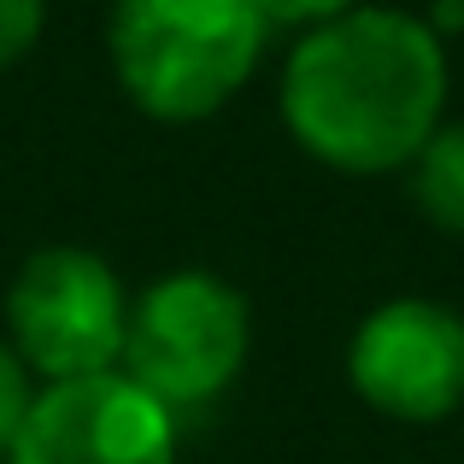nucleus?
Returning a JSON list of instances; mask_svg holds the SVG:
<instances>
[{
  "instance_id": "nucleus-5",
  "label": "nucleus",
  "mask_w": 464,
  "mask_h": 464,
  "mask_svg": "<svg viewBox=\"0 0 464 464\" xmlns=\"http://www.w3.org/2000/svg\"><path fill=\"white\" fill-rule=\"evenodd\" d=\"M6 464H177V430L124 371L71 376L30 400Z\"/></svg>"
},
{
  "instance_id": "nucleus-7",
  "label": "nucleus",
  "mask_w": 464,
  "mask_h": 464,
  "mask_svg": "<svg viewBox=\"0 0 464 464\" xmlns=\"http://www.w3.org/2000/svg\"><path fill=\"white\" fill-rule=\"evenodd\" d=\"M406 194L435 229L447 236H464V118L459 124H435V136L418 148L411 159Z\"/></svg>"
},
{
  "instance_id": "nucleus-3",
  "label": "nucleus",
  "mask_w": 464,
  "mask_h": 464,
  "mask_svg": "<svg viewBox=\"0 0 464 464\" xmlns=\"http://www.w3.org/2000/svg\"><path fill=\"white\" fill-rule=\"evenodd\" d=\"M247 359V300L212 271H170L148 283L124 324V376L159 406H200L224 394Z\"/></svg>"
},
{
  "instance_id": "nucleus-4",
  "label": "nucleus",
  "mask_w": 464,
  "mask_h": 464,
  "mask_svg": "<svg viewBox=\"0 0 464 464\" xmlns=\"http://www.w3.org/2000/svg\"><path fill=\"white\" fill-rule=\"evenodd\" d=\"M124 283L101 253L42 247L18 265L6 288L12 353L24 359V371H42L47 382L112 371L124 359Z\"/></svg>"
},
{
  "instance_id": "nucleus-8",
  "label": "nucleus",
  "mask_w": 464,
  "mask_h": 464,
  "mask_svg": "<svg viewBox=\"0 0 464 464\" xmlns=\"http://www.w3.org/2000/svg\"><path fill=\"white\" fill-rule=\"evenodd\" d=\"M47 24V0H0V71L18 65Z\"/></svg>"
},
{
  "instance_id": "nucleus-6",
  "label": "nucleus",
  "mask_w": 464,
  "mask_h": 464,
  "mask_svg": "<svg viewBox=\"0 0 464 464\" xmlns=\"http://www.w3.org/2000/svg\"><path fill=\"white\" fill-rule=\"evenodd\" d=\"M347 382L371 411L441 423L464 406V317L435 300H388L353 329Z\"/></svg>"
},
{
  "instance_id": "nucleus-9",
  "label": "nucleus",
  "mask_w": 464,
  "mask_h": 464,
  "mask_svg": "<svg viewBox=\"0 0 464 464\" xmlns=\"http://www.w3.org/2000/svg\"><path fill=\"white\" fill-rule=\"evenodd\" d=\"M30 371H24V359L12 347H0V459L12 453V441H18V423L24 411H30Z\"/></svg>"
},
{
  "instance_id": "nucleus-10",
  "label": "nucleus",
  "mask_w": 464,
  "mask_h": 464,
  "mask_svg": "<svg viewBox=\"0 0 464 464\" xmlns=\"http://www.w3.org/2000/svg\"><path fill=\"white\" fill-rule=\"evenodd\" d=\"M259 6V18L265 24H329V18H341V12H353V0H253Z\"/></svg>"
},
{
  "instance_id": "nucleus-2",
  "label": "nucleus",
  "mask_w": 464,
  "mask_h": 464,
  "mask_svg": "<svg viewBox=\"0 0 464 464\" xmlns=\"http://www.w3.org/2000/svg\"><path fill=\"white\" fill-rule=\"evenodd\" d=\"M265 18L253 0H118L106 24L112 77L159 124L212 118L253 77Z\"/></svg>"
},
{
  "instance_id": "nucleus-1",
  "label": "nucleus",
  "mask_w": 464,
  "mask_h": 464,
  "mask_svg": "<svg viewBox=\"0 0 464 464\" xmlns=\"http://www.w3.org/2000/svg\"><path fill=\"white\" fill-rule=\"evenodd\" d=\"M447 101V53L430 24L353 6L317 24L283 65V124L312 159L382 177L418 159Z\"/></svg>"
}]
</instances>
